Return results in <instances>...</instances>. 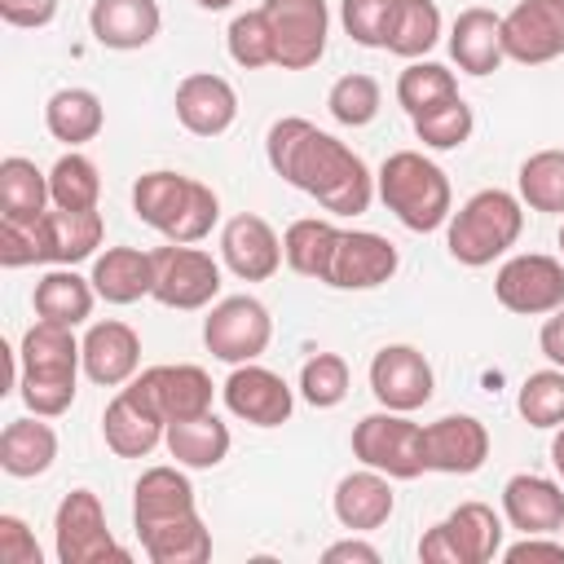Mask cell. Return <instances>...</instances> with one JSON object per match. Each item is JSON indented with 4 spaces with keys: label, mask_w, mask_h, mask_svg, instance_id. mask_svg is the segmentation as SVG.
<instances>
[{
    "label": "cell",
    "mask_w": 564,
    "mask_h": 564,
    "mask_svg": "<svg viewBox=\"0 0 564 564\" xmlns=\"http://www.w3.org/2000/svg\"><path fill=\"white\" fill-rule=\"evenodd\" d=\"M264 159L286 185L317 198L330 216H361L375 198V176L366 159L304 115H286L269 128Z\"/></svg>",
    "instance_id": "1"
},
{
    "label": "cell",
    "mask_w": 564,
    "mask_h": 564,
    "mask_svg": "<svg viewBox=\"0 0 564 564\" xmlns=\"http://www.w3.org/2000/svg\"><path fill=\"white\" fill-rule=\"evenodd\" d=\"M18 397L31 414L57 419L75 405V383L84 370V344L75 339V326L35 317L18 344Z\"/></svg>",
    "instance_id": "2"
},
{
    "label": "cell",
    "mask_w": 564,
    "mask_h": 564,
    "mask_svg": "<svg viewBox=\"0 0 564 564\" xmlns=\"http://www.w3.org/2000/svg\"><path fill=\"white\" fill-rule=\"evenodd\" d=\"M132 212L141 225L159 229L167 242H203L220 220V198L212 185L185 172H141L132 181Z\"/></svg>",
    "instance_id": "3"
},
{
    "label": "cell",
    "mask_w": 564,
    "mask_h": 564,
    "mask_svg": "<svg viewBox=\"0 0 564 564\" xmlns=\"http://www.w3.org/2000/svg\"><path fill=\"white\" fill-rule=\"evenodd\" d=\"M375 194L414 234L441 229L449 220V212H454L449 176L423 150H397V154H388L379 163V172H375Z\"/></svg>",
    "instance_id": "4"
},
{
    "label": "cell",
    "mask_w": 564,
    "mask_h": 564,
    "mask_svg": "<svg viewBox=\"0 0 564 564\" xmlns=\"http://www.w3.org/2000/svg\"><path fill=\"white\" fill-rule=\"evenodd\" d=\"M520 229H524V203H520V194L489 185V189H476L458 212H449V220H445V247H449V256L458 264L485 269V264H494L498 256H507L516 247Z\"/></svg>",
    "instance_id": "5"
},
{
    "label": "cell",
    "mask_w": 564,
    "mask_h": 564,
    "mask_svg": "<svg viewBox=\"0 0 564 564\" xmlns=\"http://www.w3.org/2000/svg\"><path fill=\"white\" fill-rule=\"evenodd\" d=\"M352 458L392 480H414L427 471L423 463V423L401 410H375L352 427Z\"/></svg>",
    "instance_id": "6"
},
{
    "label": "cell",
    "mask_w": 564,
    "mask_h": 564,
    "mask_svg": "<svg viewBox=\"0 0 564 564\" xmlns=\"http://www.w3.org/2000/svg\"><path fill=\"white\" fill-rule=\"evenodd\" d=\"M154 291L150 300H159L163 308H212V300L220 295V260L194 242H167L154 247Z\"/></svg>",
    "instance_id": "7"
},
{
    "label": "cell",
    "mask_w": 564,
    "mask_h": 564,
    "mask_svg": "<svg viewBox=\"0 0 564 564\" xmlns=\"http://www.w3.org/2000/svg\"><path fill=\"white\" fill-rule=\"evenodd\" d=\"M53 551H57L62 564H101V560H119L123 564L128 560V551L106 529V511H101V498L93 489H70L57 502Z\"/></svg>",
    "instance_id": "8"
},
{
    "label": "cell",
    "mask_w": 564,
    "mask_h": 564,
    "mask_svg": "<svg viewBox=\"0 0 564 564\" xmlns=\"http://www.w3.org/2000/svg\"><path fill=\"white\" fill-rule=\"evenodd\" d=\"M494 300L520 317H546L564 304V260L546 251L507 256L494 273Z\"/></svg>",
    "instance_id": "9"
},
{
    "label": "cell",
    "mask_w": 564,
    "mask_h": 564,
    "mask_svg": "<svg viewBox=\"0 0 564 564\" xmlns=\"http://www.w3.org/2000/svg\"><path fill=\"white\" fill-rule=\"evenodd\" d=\"M273 339V317L256 295H225L203 317V344L212 357L242 366L256 361Z\"/></svg>",
    "instance_id": "10"
},
{
    "label": "cell",
    "mask_w": 564,
    "mask_h": 564,
    "mask_svg": "<svg viewBox=\"0 0 564 564\" xmlns=\"http://www.w3.org/2000/svg\"><path fill=\"white\" fill-rule=\"evenodd\" d=\"M273 31V66L282 70H308L326 53L330 35V9L326 0H264L260 4Z\"/></svg>",
    "instance_id": "11"
},
{
    "label": "cell",
    "mask_w": 564,
    "mask_h": 564,
    "mask_svg": "<svg viewBox=\"0 0 564 564\" xmlns=\"http://www.w3.org/2000/svg\"><path fill=\"white\" fill-rule=\"evenodd\" d=\"M397 269H401V251L383 234H375V229H339L322 282L335 286V291H375V286L392 282Z\"/></svg>",
    "instance_id": "12"
},
{
    "label": "cell",
    "mask_w": 564,
    "mask_h": 564,
    "mask_svg": "<svg viewBox=\"0 0 564 564\" xmlns=\"http://www.w3.org/2000/svg\"><path fill=\"white\" fill-rule=\"evenodd\" d=\"M370 392L383 410H401L414 414L432 401L436 392V375L432 361L414 348V344H383L370 357Z\"/></svg>",
    "instance_id": "13"
},
{
    "label": "cell",
    "mask_w": 564,
    "mask_h": 564,
    "mask_svg": "<svg viewBox=\"0 0 564 564\" xmlns=\"http://www.w3.org/2000/svg\"><path fill=\"white\" fill-rule=\"evenodd\" d=\"M220 397H225V410L251 427H282L295 410V392L291 383L260 366V361H242L229 370V379L220 383Z\"/></svg>",
    "instance_id": "14"
},
{
    "label": "cell",
    "mask_w": 564,
    "mask_h": 564,
    "mask_svg": "<svg viewBox=\"0 0 564 564\" xmlns=\"http://www.w3.org/2000/svg\"><path fill=\"white\" fill-rule=\"evenodd\" d=\"M502 48L507 62L546 66L564 57V0H520L502 13Z\"/></svg>",
    "instance_id": "15"
},
{
    "label": "cell",
    "mask_w": 564,
    "mask_h": 564,
    "mask_svg": "<svg viewBox=\"0 0 564 564\" xmlns=\"http://www.w3.org/2000/svg\"><path fill=\"white\" fill-rule=\"evenodd\" d=\"M154 410L163 423H181V419H194V414H207L212 410V375L194 361H176V366H150L141 370L137 379H128Z\"/></svg>",
    "instance_id": "16"
},
{
    "label": "cell",
    "mask_w": 564,
    "mask_h": 564,
    "mask_svg": "<svg viewBox=\"0 0 564 564\" xmlns=\"http://www.w3.org/2000/svg\"><path fill=\"white\" fill-rule=\"evenodd\" d=\"M220 260H225V269H229L234 278H242V282H269V278L282 269L286 256H282L278 229H273L264 216L238 212V216H229L225 229H220Z\"/></svg>",
    "instance_id": "17"
},
{
    "label": "cell",
    "mask_w": 564,
    "mask_h": 564,
    "mask_svg": "<svg viewBox=\"0 0 564 564\" xmlns=\"http://www.w3.org/2000/svg\"><path fill=\"white\" fill-rule=\"evenodd\" d=\"M489 458V427L476 414H445L423 423V463L441 476H471Z\"/></svg>",
    "instance_id": "18"
},
{
    "label": "cell",
    "mask_w": 564,
    "mask_h": 564,
    "mask_svg": "<svg viewBox=\"0 0 564 564\" xmlns=\"http://www.w3.org/2000/svg\"><path fill=\"white\" fill-rule=\"evenodd\" d=\"M163 436H167V423L132 383H123L101 410V441L115 458H145L150 449L163 445Z\"/></svg>",
    "instance_id": "19"
},
{
    "label": "cell",
    "mask_w": 564,
    "mask_h": 564,
    "mask_svg": "<svg viewBox=\"0 0 564 564\" xmlns=\"http://www.w3.org/2000/svg\"><path fill=\"white\" fill-rule=\"evenodd\" d=\"M172 106H176L181 128L194 132V137H220V132H229L234 119H238V93H234V84H229L225 75H216V70H194V75H185V79L176 84Z\"/></svg>",
    "instance_id": "20"
},
{
    "label": "cell",
    "mask_w": 564,
    "mask_h": 564,
    "mask_svg": "<svg viewBox=\"0 0 564 564\" xmlns=\"http://www.w3.org/2000/svg\"><path fill=\"white\" fill-rule=\"evenodd\" d=\"M84 375L97 388H123L128 379H137L141 370V335L119 322V317H101L84 330Z\"/></svg>",
    "instance_id": "21"
},
{
    "label": "cell",
    "mask_w": 564,
    "mask_h": 564,
    "mask_svg": "<svg viewBox=\"0 0 564 564\" xmlns=\"http://www.w3.org/2000/svg\"><path fill=\"white\" fill-rule=\"evenodd\" d=\"M502 520L516 533H560L564 529V485L538 471H516L502 485Z\"/></svg>",
    "instance_id": "22"
},
{
    "label": "cell",
    "mask_w": 564,
    "mask_h": 564,
    "mask_svg": "<svg viewBox=\"0 0 564 564\" xmlns=\"http://www.w3.org/2000/svg\"><path fill=\"white\" fill-rule=\"evenodd\" d=\"M335 520L348 529V533H370V529H383L397 511V494H392V476L375 471V467H361V471H348L339 476L335 485Z\"/></svg>",
    "instance_id": "23"
},
{
    "label": "cell",
    "mask_w": 564,
    "mask_h": 564,
    "mask_svg": "<svg viewBox=\"0 0 564 564\" xmlns=\"http://www.w3.org/2000/svg\"><path fill=\"white\" fill-rule=\"evenodd\" d=\"M159 26H163L159 0H93V9H88L93 40L115 53L145 48L159 35Z\"/></svg>",
    "instance_id": "24"
},
{
    "label": "cell",
    "mask_w": 564,
    "mask_h": 564,
    "mask_svg": "<svg viewBox=\"0 0 564 564\" xmlns=\"http://www.w3.org/2000/svg\"><path fill=\"white\" fill-rule=\"evenodd\" d=\"M449 57L458 70L467 75H494L502 62H507V48H502V18L494 9H463L449 26Z\"/></svg>",
    "instance_id": "25"
},
{
    "label": "cell",
    "mask_w": 564,
    "mask_h": 564,
    "mask_svg": "<svg viewBox=\"0 0 564 564\" xmlns=\"http://www.w3.org/2000/svg\"><path fill=\"white\" fill-rule=\"evenodd\" d=\"M185 511H198V498H194V480L167 463L159 467H145L132 485V529H145L154 520H172V516H185Z\"/></svg>",
    "instance_id": "26"
},
{
    "label": "cell",
    "mask_w": 564,
    "mask_h": 564,
    "mask_svg": "<svg viewBox=\"0 0 564 564\" xmlns=\"http://www.w3.org/2000/svg\"><path fill=\"white\" fill-rule=\"evenodd\" d=\"M93 286L106 304H137L154 291V256L141 247H106L93 260Z\"/></svg>",
    "instance_id": "27"
},
{
    "label": "cell",
    "mask_w": 564,
    "mask_h": 564,
    "mask_svg": "<svg viewBox=\"0 0 564 564\" xmlns=\"http://www.w3.org/2000/svg\"><path fill=\"white\" fill-rule=\"evenodd\" d=\"M137 538H141V551L150 564H203V560H212V529L203 524L198 511L154 520V524L137 529Z\"/></svg>",
    "instance_id": "28"
},
{
    "label": "cell",
    "mask_w": 564,
    "mask_h": 564,
    "mask_svg": "<svg viewBox=\"0 0 564 564\" xmlns=\"http://www.w3.org/2000/svg\"><path fill=\"white\" fill-rule=\"evenodd\" d=\"M31 304H35V317H44V322L79 326V322L93 317L97 286H93V278H79L75 264H53L48 273H40L35 291H31Z\"/></svg>",
    "instance_id": "29"
},
{
    "label": "cell",
    "mask_w": 564,
    "mask_h": 564,
    "mask_svg": "<svg viewBox=\"0 0 564 564\" xmlns=\"http://www.w3.org/2000/svg\"><path fill=\"white\" fill-rule=\"evenodd\" d=\"M57 458V432L31 414V419H9L4 432H0V467L4 476L13 480H31V476H44Z\"/></svg>",
    "instance_id": "30"
},
{
    "label": "cell",
    "mask_w": 564,
    "mask_h": 564,
    "mask_svg": "<svg viewBox=\"0 0 564 564\" xmlns=\"http://www.w3.org/2000/svg\"><path fill=\"white\" fill-rule=\"evenodd\" d=\"M44 128H48L53 141L79 150V145H88L106 128V106H101V97L93 88H79V84L57 88L44 101Z\"/></svg>",
    "instance_id": "31"
},
{
    "label": "cell",
    "mask_w": 564,
    "mask_h": 564,
    "mask_svg": "<svg viewBox=\"0 0 564 564\" xmlns=\"http://www.w3.org/2000/svg\"><path fill=\"white\" fill-rule=\"evenodd\" d=\"M167 454L189 467V471H212L229 458V423H220L212 410L207 414H194V419H181V423H167V436H163Z\"/></svg>",
    "instance_id": "32"
},
{
    "label": "cell",
    "mask_w": 564,
    "mask_h": 564,
    "mask_svg": "<svg viewBox=\"0 0 564 564\" xmlns=\"http://www.w3.org/2000/svg\"><path fill=\"white\" fill-rule=\"evenodd\" d=\"M106 238V220L97 207L84 212H66V207H48L44 212V247H48V264H79L88 256H97Z\"/></svg>",
    "instance_id": "33"
},
{
    "label": "cell",
    "mask_w": 564,
    "mask_h": 564,
    "mask_svg": "<svg viewBox=\"0 0 564 564\" xmlns=\"http://www.w3.org/2000/svg\"><path fill=\"white\" fill-rule=\"evenodd\" d=\"M445 529L454 538L458 564H489L494 555H502V516L489 502H458L445 516Z\"/></svg>",
    "instance_id": "34"
},
{
    "label": "cell",
    "mask_w": 564,
    "mask_h": 564,
    "mask_svg": "<svg viewBox=\"0 0 564 564\" xmlns=\"http://www.w3.org/2000/svg\"><path fill=\"white\" fill-rule=\"evenodd\" d=\"M48 207V172H40L22 154H9L0 163V220H40Z\"/></svg>",
    "instance_id": "35"
},
{
    "label": "cell",
    "mask_w": 564,
    "mask_h": 564,
    "mask_svg": "<svg viewBox=\"0 0 564 564\" xmlns=\"http://www.w3.org/2000/svg\"><path fill=\"white\" fill-rule=\"evenodd\" d=\"M335 238H339V225L335 220H322V216H304V220H291L286 234H282V256L286 264L300 273V278H326V264H330V251H335Z\"/></svg>",
    "instance_id": "36"
},
{
    "label": "cell",
    "mask_w": 564,
    "mask_h": 564,
    "mask_svg": "<svg viewBox=\"0 0 564 564\" xmlns=\"http://www.w3.org/2000/svg\"><path fill=\"white\" fill-rule=\"evenodd\" d=\"M516 194L529 212L564 216V150H533L516 172Z\"/></svg>",
    "instance_id": "37"
},
{
    "label": "cell",
    "mask_w": 564,
    "mask_h": 564,
    "mask_svg": "<svg viewBox=\"0 0 564 564\" xmlns=\"http://www.w3.org/2000/svg\"><path fill=\"white\" fill-rule=\"evenodd\" d=\"M48 194H53V207H66V212L97 207V198H101V172H97V163L88 154H79V150H66L48 167Z\"/></svg>",
    "instance_id": "38"
},
{
    "label": "cell",
    "mask_w": 564,
    "mask_h": 564,
    "mask_svg": "<svg viewBox=\"0 0 564 564\" xmlns=\"http://www.w3.org/2000/svg\"><path fill=\"white\" fill-rule=\"evenodd\" d=\"M436 40H441V9H436V0H401L392 35H388V53H397L405 62H419V57H427L436 48Z\"/></svg>",
    "instance_id": "39"
},
{
    "label": "cell",
    "mask_w": 564,
    "mask_h": 564,
    "mask_svg": "<svg viewBox=\"0 0 564 564\" xmlns=\"http://www.w3.org/2000/svg\"><path fill=\"white\" fill-rule=\"evenodd\" d=\"M410 123H414V137L427 150H458L476 132V115H471V106L463 97H445V101L427 106L423 115H410Z\"/></svg>",
    "instance_id": "40"
},
{
    "label": "cell",
    "mask_w": 564,
    "mask_h": 564,
    "mask_svg": "<svg viewBox=\"0 0 564 564\" xmlns=\"http://www.w3.org/2000/svg\"><path fill=\"white\" fill-rule=\"evenodd\" d=\"M379 106H383V88H379V79L366 75V70L339 75V79L330 84V93H326V110H330V119L344 123V128H366V123H375Z\"/></svg>",
    "instance_id": "41"
},
{
    "label": "cell",
    "mask_w": 564,
    "mask_h": 564,
    "mask_svg": "<svg viewBox=\"0 0 564 564\" xmlns=\"http://www.w3.org/2000/svg\"><path fill=\"white\" fill-rule=\"evenodd\" d=\"M516 410L529 427H551L555 432L564 423V370L560 366L533 370L516 392Z\"/></svg>",
    "instance_id": "42"
},
{
    "label": "cell",
    "mask_w": 564,
    "mask_h": 564,
    "mask_svg": "<svg viewBox=\"0 0 564 564\" xmlns=\"http://www.w3.org/2000/svg\"><path fill=\"white\" fill-rule=\"evenodd\" d=\"M445 97H458V79L441 62H423L419 57L397 75V101L405 106V115H423L427 106H436Z\"/></svg>",
    "instance_id": "43"
},
{
    "label": "cell",
    "mask_w": 564,
    "mask_h": 564,
    "mask_svg": "<svg viewBox=\"0 0 564 564\" xmlns=\"http://www.w3.org/2000/svg\"><path fill=\"white\" fill-rule=\"evenodd\" d=\"M348 361L339 352H313L304 366H300V397L313 405V410H335L344 397H348Z\"/></svg>",
    "instance_id": "44"
},
{
    "label": "cell",
    "mask_w": 564,
    "mask_h": 564,
    "mask_svg": "<svg viewBox=\"0 0 564 564\" xmlns=\"http://www.w3.org/2000/svg\"><path fill=\"white\" fill-rule=\"evenodd\" d=\"M225 48L229 57L242 66V70H260V66H273V31H269V18L264 9H247V13H234L229 31H225Z\"/></svg>",
    "instance_id": "45"
},
{
    "label": "cell",
    "mask_w": 564,
    "mask_h": 564,
    "mask_svg": "<svg viewBox=\"0 0 564 564\" xmlns=\"http://www.w3.org/2000/svg\"><path fill=\"white\" fill-rule=\"evenodd\" d=\"M401 0H339V22L352 44L361 48H388L392 22H397Z\"/></svg>",
    "instance_id": "46"
},
{
    "label": "cell",
    "mask_w": 564,
    "mask_h": 564,
    "mask_svg": "<svg viewBox=\"0 0 564 564\" xmlns=\"http://www.w3.org/2000/svg\"><path fill=\"white\" fill-rule=\"evenodd\" d=\"M0 264H4V269L48 264L44 216H40V220H0Z\"/></svg>",
    "instance_id": "47"
},
{
    "label": "cell",
    "mask_w": 564,
    "mask_h": 564,
    "mask_svg": "<svg viewBox=\"0 0 564 564\" xmlns=\"http://www.w3.org/2000/svg\"><path fill=\"white\" fill-rule=\"evenodd\" d=\"M0 564H40L35 533L26 529L22 516H0Z\"/></svg>",
    "instance_id": "48"
},
{
    "label": "cell",
    "mask_w": 564,
    "mask_h": 564,
    "mask_svg": "<svg viewBox=\"0 0 564 564\" xmlns=\"http://www.w3.org/2000/svg\"><path fill=\"white\" fill-rule=\"evenodd\" d=\"M502 560L507 564H564V542H555V533H520V542L502 546Z\"/></svg>",
    "instance_id": "49"
},
{
    "label": "cell",
    "mask_w": 564,
    "mask_h": 564,
    "mask_svg": "<svg viewBox=\"0 0 564 564\" xmlns=\"http://www.w3.org/2000/svg\"><path fill=\"white\" fill-rule=\"evenodd\" d=\"M0 18L22 31H40L57 18V0H0Z\"/></svg>",
    "instance_id": "50"
},
{
    "label": "cell",
    "mask_w": 564,
    "mask_h": 564,
    "mask_svg": "<svg viewBox=\"0 0 564 564\" xmlns=\"http://www.w3.org/2000/svg\"><path fill=\"white\" fill-rule=\"evenodd\" d=\"M419 560H423V564H458V551H454V538H449L445 520H436V524L419 538Z\"/></svg>",
    "instance_id": "51"
},
{
    "label": "cell",
    "mask_w": 564,
    "mask_h": 564,
    "mask_svg": "<svg viewBox=\"0 0 564 564\" xmlns=\"http://www.w3.org/2000/svg\"><path fill=\"white\" fill-rule=\"evenodd\" d=\"M538 348H542V357H546L551 366L564 370V304H560L555 313H546V322H542V330H538Z\"/></svg>",
    "instance_id": "52"
},
{
    "label": "cell",
    "mask_w": 564,
    "mask_h": 564,
    "mask_svg": "<svg viewBox=\"0 0 564 564\" xmlns=\"http://www.w3.org/2000/svg\"><path fill=\"white\" fill-rule=\"evenodd\" d=\"M326 564H344V560H357V564H379V546L361 542V538H344V542H330L322 551Z\"/></svg>",
    "instance_id": "53"
},
{
    "label": "cell",
    "mask_w": 564,
    "mask_h": 564,
    "mask_svg": "<svg viewBox=\"0 0 564 564\" xmlns=\"http://www.w3.org/2000/svg\"><path fill=\"white\" fill-rule=\"evenodd\" d=\"M551 467H555V476H560V485H564V423H560L555 436H551Z\"/></svg>",
    "instance_id": "54"
},
{
    "label": "cell",
    "mask_w": 564,
    "mask_h": 564,
    "mask_svg": "<svg viewBox=\"0 0 564 564\" xmlns=\"http://www.w3.org/2000/svg\"><path fill=\"white\" fill-rule=\"evenodd\" d=\"M194 4H198V9H207V13H220V9H229L234 0H194Z\"/></svg>",
    "instance_id": "55"
},
{
    "label": "cell",
    "mask_w": 564,
    "mask_h": 564,
    "mask_svg": "<svg viewBox=\"0 0 564 564\" xmlns=\"http://www.w3.org/2000/svg\"><path fill=\"white\" fill-rule=\"evenodd\" d=\"M560 260H564V225H560Z\"/></svg>",
    "instance_id": "56"
}]
</instances>
